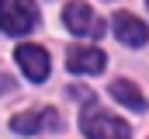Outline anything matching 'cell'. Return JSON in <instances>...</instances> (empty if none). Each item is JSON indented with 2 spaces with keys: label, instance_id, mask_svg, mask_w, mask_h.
Masks as SVG:
<instances>
[{
  "label": "cell",
  "instance_id": "obj_1",
  "mask_svg": "<svg viewBox=\"0 0 149 139\" xmlns=\"http://www.w3.org/2000/svg\"><path fill=\"white\" fill-rule=\"evenodd\" d=\"M80 129H83L87 139H132V129H128L118 115L97 108V104H87V108H83Z\"/></svg>",
  "mask_w": 149,
  "mask_h": 139
},
{
  "label": "cell",
  "instance_id": "obj_2",
  "mask_svg": "<svg viewBox=\"0 0 149 139\" xmlns=\"http://www.w3.org/2000/svg\"><path fill=\"white\" fill-rule=\"evenodd\" d=\"M38 25L35 0H0V28L7 35H28Z\"/></svg>",
  "mask_w": 149,
  "mask_h": 139
},
{
  "label": "cell",
  "instance_id": "obj_3",
  "mask_svg": "<svg viewBox=\"0 0 149 139\" xmlns=\"http://www.w3.org/2000/svg\"><path fill=\"white\" fill-rule=\"evenodd\" d=\"M63 25H66V28H70L76 38H97V35L104 32L101 18H97V14H94L87 4H80V0L66 4V11H63Z\"/></svg>",
  "mask_w": 149,
  "mask_h": 139
},
{
  "label": "cell",
  "instance_id": "obj_4",
  "mask_svg": "<svg viewBox=\"0 0 149 139\" xmlns=\"http://www.w3.org/2000/svg\"><path fill=\"white\" fill-rule=\"evenodd\" d=\"M14 59H17L21 73H24L31 84L49 80V52H45V49H38V45H17Z\"/></svg>",
  "mask_w": 149,
  "mask_h": 139
},
{
  "label": "cell",
  "instance_id": "obj_5",
  "mask_svg": "<svg viewBox=\"0 0 149 139\" xmlns=\"http://www.w3.org/2000/svg\"><path fill=\"white\" fill-rule=\"evenodd\" d=\"M104 52L97 49V45H76V49H70L66 52V70L70 73H101L104 70Z\"/></svg>",
  "mask_w": 149,
  "mask_h": 139
},
{
  "label": "cell",
  "instance_id": "obj_6",
  "mask_svg": "<svg viewBox=\"0 0 149 139\" xmlns=\"http://www.w3.org/2000/svg\"><path fill=\"white\" fill-rule=\"evenodd\" d=\"M114 35H118V42H125V45H132V49H139V45L149 42L146 21H139V18L128 14V11H118V14H114Z\"/></svg>",
  "mask_w": 149,
  "mask_h": 139
},
{
  "label": "cell",
  "instance_id": "obj_7",
  "mask_svg": "<svg viewBox=\"0 0 149 139\" xmlns=\"http://www.w3.org/2000/svg\"><path fill=\"white\" fill-rule=\"evenodd\" d=\"M10 129L21 132V136H31V132H42V129H59V115H56L52 108H45V111H28V115L10 118Z\"/></svg>",
  "mask_w": 149,
  "mask_h": 139
},
{
  "label": "cell",
  "instance_id": "obj_8",
  "mask_svg": "<svg viewBox=\"0 0 149 139\" xmlns=\"http://www.w3.org/2000/svg\"><path fill=\"white\" fill-rule=\"evenodd\" d=\"M111 98L118 104H125V108H132V111H146V98H142V91L132 80H114L111 84Z\"/></svg>",
  "mask_w": 149,
  "mask_h": 139
}]
</instances>
